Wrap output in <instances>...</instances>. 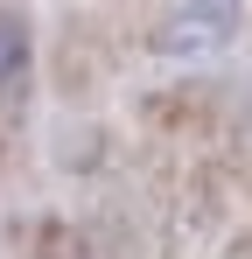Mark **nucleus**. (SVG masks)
<instances>
[{"instance_id":"f257e3e1","label":"nucleus","mask_w":252,"mask_h":259,"mask_svg":"<svg viewBox=\"0 0 252 259\" xmlns=\"http://www.w3.org/2000/svg\"><path fill=\"white\" fill-rule=\"evenodd\" d=\"M238 7H245V0H189L182 21L168 28V49H210V42H224L231 21H238Z\"/></svg>"},{"instance_id":"f03ea898","label":"nucleus","mask_w":252,"mask_h":259,"mask_svg":"<svg viewBox=\"0 0 252 259\" xmlns=\"http://www.w3.org/2000/svg\"><path fill=\"white\" fill-rule=\"evenodd\" d=\"M21 70H28V28H21V21L0 7V91L14 84Z\"/></svg>"}]
</instances>
